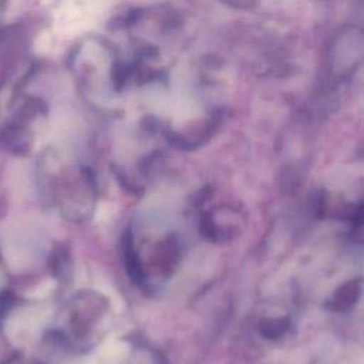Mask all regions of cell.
<instances>
[{"label":"cell","instance_id":"obj_3","mask_svg":"<svg viewBox=\"0 0 364 364\" xmlns=\"http://www.w3.org/2000/svg\"><path fill=\"white\" fill-rule=\"evenodd\" d=\"M290 327V321L284 317H276V318H264L260 321V333L266 338H280L287 333Z\"/></svg>","mask_w":364,"mask_h":364},{"label":"cell","instance_id":"obj_2","mask_svg":"<svg viewBox=\"0 0 364 364\" xmlns=\"http://www.w3.org/2000/svg\"><path fill=\"white\" fill-rule=\"evenodd\" d=\"M361 294V279H351L340 286L328 300V309L333 311H346L351 309Z\"/></svg>","mask_w":364,"mask_h":364},{"label":"cell","instance_id":"obj_1","mask_svg":"<svg viewBox=\"0 0 364 364\" xmlns=\"http://www.w3.org/2000/svg\"><path fill=\"white\" fill-rule=\"evenodd\" d=\"M108 310L107 300L97 293L84 291L71 300L67 311L68 333L75 340H84L92 336L98 321Z\"/></svg>","mask_w":364,"mask_h":364},{"label":"cell","instance_id":"obj_4","mask_svg":"<svg viewBox=\"0 0 364 364\" xmlns=\"http://www.w3.org/2000/svg\"><path fill=\"white\" fill-rule=\"evenodd\" d=\"M16 350L7 337L0 331V364H11L16 358Z\"/></svg>","mask_w":364,"mask_h":364}]
</instances>
